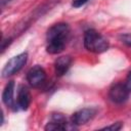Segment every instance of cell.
<instances>
[{
    "mask_svg": "<svg viewBox=\"0 0 131 131\" xmlns=\"http://www.w3.org/2000/svg\"><path fill=\"white\" fill-rule=\"evenodd\" d=\"M70 26L66 23H58L52 26L46 34L47 46L46 50L50 54H57L61 52L69 40Z\"/></svg>",
    "mask_w": 131,
    "mask_h": 131,
    "instance_id": "obj_1",
    "label": "cell"
},
{
    "mask_svg": "<svg viewBox=\"0 0 131 131\" xmlns=\"http://www.w3.org/2000/svg\"><path fill=\"white\" fill-rule=\"evenodd\" d=\"M13 93H14V82L13 81H9L2 93V100L4 102V104L6 106L12 107L14 104V100H13Z\"/></svg>",
    "mask_w": 131,
    "mask_h": 131,
    "instance_id": "obj_9",
    "label": "cell"
},
{
    "mask_svg": "<svg viewBox=\"0 0 131 131\" xmlns=\"http://www.w3.org/2000/svg\"><path fill=\"white\" fill-rule=\"evenodd\" d=\"M31 103V94L26 86H20L17 92V104L21 110H27Z\"/></svg>",
    "mask_w": 131,
    "mask_h": 131,
    "instance_id": "obj_8",
    "label": "cell"
},
{
    "mask_svg": "<svg viewBox=\"0 0 131 131\" xmlns=\"http://www.w3.org/2000/svg\"><path fill=\"white\" fill-rule=\"evenodd\" d=\"M121 40L123 43H125L126 45H128L129 47H131V34H124L121 36Z\"/></svg>",
    "mask_w": 131,
    "mask_h": 131,
    "instance_id": "obj_11",
    "label": "cell"
},
{
    "mask_svg": "<svg viewBox=\"0 0 131 131\" xmlns=\"http://www.w3.org/2000/svg\"><path fill=\"white\" fill-rule=\"evenodd\" d=\"M130 91L127 89L125 83H116L114 84L108 92L111 100L115 103H123L127 100Z\"/></svg>",
    "mask_w": 131,
    "mask_h": 131,
    "instance_id": "obj_5",
    "label": "cell"
},
{
    "mask_svg": "<svg viewBox=\"0 0 131 131\" xmlns=\"http://www.w3.org/2000/svg\"><path fill=\"white\" fill-rule=\"evenodd\" d=\"M72 63V57L70 55H63L58 57L54 62V71L57 77L63 76L70 69Z\"/></svg>",
    "mask_w": 131,
    "mask_h": 131,
    "instance_id": "obj_7",
    "label": "cell"
},
{
    "mask_svg": "<svg viewBox=\"0 0 131 131\" xmlns=\"http://www.w3.org/2000/svg\"><path fill=\"white\" fill-rule=\"evenodd\" d=\"M84 46L90 52L101 53L107 50L108 42L98 32L93 29H90L87 30L84 34Z\"/></svg>",
    "mask_w": 131,
    "mask_h": 131,
    "instance_id": "obj_2",
    "label": "cell"
},
{
    "mask_svg": "<svg viewBox=\"0 0 131 131\" xmlns=\"http://www.w3.org/2000/svg\"><path fill=\"white\" fill-rule=\"evenodd\" d=\"M122 123L121 122H117V123H114L113 125H110V126H106L104 128H102L103 130H113V131H118L122 128Z\"/></svg>",
    "mask_w": 131,
    "mask_h": 131,
    "instance_id": "obj_10",
    "label": "cell"
},
{
    "mask_svg": "<svg viewBox=\"0 0 131 131\" xmlns=\"http://www.w3.org/2000/svg\"><path fill=\"white\" fill-rule=\"evenodd\" d=\"M27 59H28V54L26 52L20 53L16 56H13L12 58H10L2 70V77L6 78V77L16 74L26 64Z\"/></svg>",
    "mask_w": 131,
    "mask_h": 131,
    "instance_id": "obj_3",
    "label": "cell"
},
{
    "mask_svg": "<svg viewBox=\"0 0 131 131\" xmlns=\"http://www.w3.org/2000/svg\"><path fill=\"white\" fill-rule=\"evenodd\" d=\"M125 85H126L127 89H128V90L131 92V71L129 72V74H128V76H127V78H126Z\"/></svg>",
    "mask_w": 131,
    "mask_h": 131,
    "instance_id": "obj_13",
    "label": "cell"
},
{
    "mask_svg": "<svg viewBox=\"0 0 131 131\" xmlns=\"http://www.w3.org/2000/svg\"><path fill=\"white\" fill-rule=\"evenodd\" d=\"M46 80L45 70L40 66H34L27 74V81L32 87H40Z\"/></svg>",
    "mask_w": 131,
    "mask_h": 131,
    "instance_id": "obj_4",
    "label": "cell"
},
{
    "mask_svg": "<svg viewBox=\"0 0 131 131\" xmlns=\"http://www.w3.org/2000/svg\"><path fill=\"white\" fill-rule=\"evenodd\" d=\"M89 0H74L73 1V6L74 7H80L82 5H84L86 2H88Z\"/></svg>",
    "mask_w": 131,
    "mask_h": 131,
    "instance_id": "obj_12",
    "label": "cell"
},
{
    "mask_svg": "<svg viewBox=\"0 0 131 131\" xmlns=\"http://www.w3.org/2000/svg\"><path fill=\"white\" fill-rule=\"evenodd\" d=\"M94 115H95V110L94 108L85 107V108L79 110L76 113H74V115L72 116V123L76 126L84 125L89 120H91L94 117Z\"/></svg>",
    "mask_w": 131,
    "mask_h": 131,
    "instance_id": "obj_6",
    "label": "cell"
}]
</instances>
